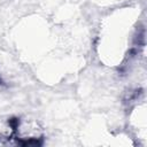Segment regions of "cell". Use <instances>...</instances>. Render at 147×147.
<instances>
[{"label": "cell", "mask_w": 147, "mask_h": 147, "mask_svg": "<svg viewBox=\"0 0 147 147\" xmlns=\"http://www.w3.org/2000/svg\"><path fill=\"white\" fill-rule=\"evenodd\" d=\"M15 134V119L1 118L0 119V144H6L14 139Z\"/></svg>", "instance_id": "2"}, {"label": "cell", "mask_w": 147, "mask_h": 147, "mask_svg": "<svg viewBox=\"0 0 147 147\" xmlns=\"http://www.w3.org/2000/svg\"><path fill=\"white\" fill-rule=\"evenodd\" d=\"M44 137V129L41 124L31 117H22L15 119L14 139L21 145H39Z\"/></svg>", "instance_id": "1"}]
</instances>
